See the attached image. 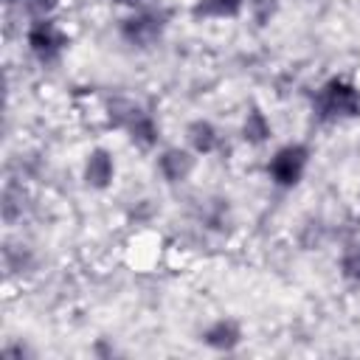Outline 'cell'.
I'll return each instance as SVG.
<instances>
[{
  "label": "cell",
  "instance_id": "6da1fadb",
  "mask_svg": "<svg viewBox=\"0 0 360 360\" xmlns=\"http://www.w3.org/2000/svg\"><path fill=\"white\" fill-rule=\"evenodd\" d=\"M315 112L321 121H338V118L360 115V90L343 79H332L318 90Z\"/></svg>",
  "mask_w": 360,
  "mask_h": 360
},
{
  "label": "cell",
  "instance_id": "7a4b0ae2",
  "mask_svg": "<svg viewBox=\"0 0 360 360\" xmlns=\"http://www.w3.org/2000/svg\"><path fill=\"white\" fill-rule=\"evenodd\" d=\"M307 160H309V149L301 143H290L273 155L267 172L276 186H295L307 169Z\"/></svg>",
  "mask_w": 360,
  "mask_h": 360
},
{
  "label": "cell",
  "instance_id": "3957f363",
  "mask_svg": "<svg viewBox=\"0 0 360 360\" xmlns=\"http://www.w3.org/2000/svg\"><path fill=\"white\" fill-rule=\"evenodd\" d=\"M28 45H31V51H34L42 62H53V59L62 53V48L68 45V37H65V31H62L56 22L39 17V20H34L31 28H28Z\"/></svg>",
  "mask_w": 360,
  "mask_h": 360
},
{
  "label": "cell",
  "instance_id": "277c9868",
  "mask_svg": "<svg viewBox=\"0 0 360 360\" xmlns=\"http://www.w3.org/2000/svg\"><path fill=\"white\" fill-rule=\"evenodd\" d=\"M160 31H163V17L155 11H141L129 20H124V25H121V37L138 48L152 45L160 37Z\"/></svg>",
  "mask_w": 360,
  "mask_h": 360
},
{
  "label": "cell",
  "instance_id": "5b68a950",
  "mask_svg": "<svg viewBox=\"0 0 360 360\" xmlns=\"http://www.w3.org/2000/svg\"><path fill=\"white\" fill-rule=\"evenodd\" d=\"M158 169H160V174H163L169 183H180V180H186V177L191 174L194 158H191L188 152H183V149H166V152L160 155V160H158Z\"/></svg>",
  "mask_w": 360,
  "mask_h": 360
},
{
  "label": "cell",
  "instance_id": "8992f818",
  "mask_svg": "<svg viewBox=\"0 0 360 360\" xmlns=\"http://www.w3.org/2000/svg\"><path fill=\"white\" fill-rule=\"evenodd\" d=\"M84 180H87L93 188H104V186L112 180V158H110V152H104V149L90 152L87 169H84Z\"/></svg>",
  "mask_w": 360,
  "mask_h": 360
},
{
  "label": "cell",
  "instance_id": "52a82bcc",
  "mask_svg": "<svg viewBox=\"0 0 360 360\" xmlns=\"http://www.w3.org/2000/svg\"><path fill=\"white\" fill-rule=\"evenodd\" d=\"M202 338H205V343L214 346V349H233V346L239 343L242 332H239V326H236L233 321H217L211 329H205Z\"/></svg>",
  "mask_w": 360,
  "mask_h": 360
},
{
  "label": "cell",
  "instance_id": "ba28073f",
  "mask_svg": "<svg viewBox=\"0 0 360 360\" xmlns=\"http://www.w3.org/2000/svg\"><path fill=\"white\" fill-rule=\"evenodd\" d=\"M188 141H191L194 152L208 155V152H214V149H217L219 135H217V129H214L208 121H194V124L188 127Z\"/></svg>",
  "mask_w": 360,
  "mask_h": 360
},
{
  "label": "cell",
  "instance_id": "9c48e42d",
  "mask_svg": "<svg viewBox=\"0 0 360 360\" xmlns=\"http://www.w3.org/2000/svg\"><path fill=\"white\" fill-rule=\"evenodd\" d=\"M242 8V0H200L194 6L197 17H236Z\"/></svg>",
  "mask_w": 360,
  "mask_h": 360
},
{
  "label": "cell",
  "instance_id": "30bf717a",
  "mask_svg": "<svg viewBox=\"0 0 360 360\" xmlns=\"http://www.w3.org/2000/svg\"><path fill=\"white\" fill-rule=\"evenodd\" d=\"M242 135H245V141H248V143H262V141H267V135H270V124H267L264 112L250 110V112H248V118H245Z\"/></svg>",
  "mask_w": 360,
  "mask_h": 360
},
{
  "label": "cell",
  "instance_id": "8fae6325",
  "mask_svg": "<svg viewBox=\"0 0 360 360\" xmlns=\"http://www.w3.org/2000/svg\"><path fill=\"white\" fill-rule=\"evenodd\" d=\"M138 115H143L138 104H132V101H127V98L110 101V121H112L115 127H127V129H129Z\"/></svg>",
  "mask_w": 360,
  "mask_h": 360
},
{
  "label": "cell",
  "instance_id": "7c38bea8",
  "mask_svg": "<svg viewBox=\"0 0 360 360\" xmlns=\"http://www.w3.org/2000/svg\"><path fill=\"white\" fill-rule=\"evenodd\" d=\"M129 135H132V141H135L138 146H152V143L158 141V127H155V121L143 112V115H138V118L132 121Z\"/></svg>",
  "mask_w": 360,
  "mask_h": 360
},
{
  "label": "cell",
  "instance_id": "4fadbf2b",
  "mask_svg": "<svg viewBox=\"0 0 360 360\" xmlns=\"http://www.w3.org/2000/svg\"><path fill=\"white\" fill-rule=\"evenodd\" d=\"M340 273L349 278V281H360V242L349 245L340 256Z\"/></svg>",
  "mask_w": 360,
  "mask_h": 360
},
{
  "label": "cell",
  "instance_id": "5bb4252c",
  "mask_svg": "<svg viewBox=\"0 0 360 360\" xmlns=\"http://www.w3.org/2000/svg\"><path fill=\"white\" fill-rule=\"evenodd\" d=\"M276 8H278V0H250V11H253V17H256L259 25L270 22V17L276 14Z\"/></svg>",
  "mask_w": 360,
  "mask_h": 360
},
{
  "label": "cell",
  "instance_id": "9a60e30c",
  "mask_svg": "<svg viewBox=\"0 0 360 360\" xmlns=\"http://www.w3.org/2000/svg\"><path fill=\"white\" fill-rule=\"evenodd\" d=\"M53 6H56V0H25V8L31 14H37V17H45Z\"/></svg>",
  "mask_w": 360,
  "mask_h": 360
},
{
  "label": "cell",
  "instance_id": "2e32d148",
  "mask_svg": "<svg viewBox=\"0 0 360 360\" xmlns=\"http://www.w3.org/2000/svg\"><path fill=\"white\" fill-rule=\"evenodd\" d=\"M115 3H124V6H138V8H143V6H149L152 0H115Z\"/></svg>",
  "mask_w": 360,
  "mask_h": 360
},
{
  "label": "cell",
  "instance_id": "e0dca14e",
  "mask_svg": "<svg viewBox=\"0 0 360 360\" xmlns=\"http://www.w3.org/2000/svg\"><path fill=\"white\" fill-rule=\"evenodd\" d=\"M8 3H14V0H8Z\"/></svg>",
  "mask_w": 360,
  "mask_h": 360
}]
</instances>
